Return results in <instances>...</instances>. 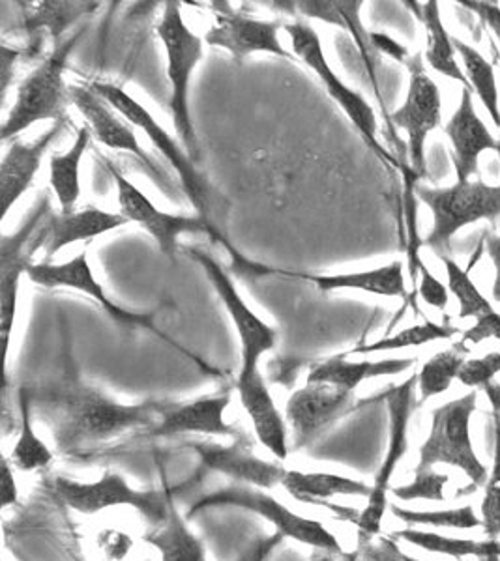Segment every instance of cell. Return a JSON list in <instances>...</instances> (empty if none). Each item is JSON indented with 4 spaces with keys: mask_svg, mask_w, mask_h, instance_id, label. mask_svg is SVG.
I'll return each instance as SVG.
<instances>
[{
    "mask_svg": "<svg viewBox=\"0 0 500 561\" xmlns=\"http://www.w3.org/2000/svg\"><path fill=\"white\" fill-rule=\"evenodd\" d=\"M68 118L53 124L49 131H45L34 142H21L13 140L4 153V160L0 165V197H2V219L12 210V206L25 195L31 187L36 174H38L42 161H44L47 148L52 147L53 140L63 134Z\"/></svg>",
    "mask_w": 500,
    "mask_h": 561,
    "instance_id": "ffe728a7",
    "label": "cell"
},
{
    "mask_svg": "<svg viewBox=\"0 0 500 561\" xmlns=\"http://www.w3.org/2000/svg\"><path fill=\"white\" fill-rule=\"evenodd\" d=\"M89 128H79L76 142L68 152H55L49 160V184L57 195L58 205L63 214L76 211L79 197H81V161L89 148Z\"/></svg>",
    "mask_w": 500,
    "mask_h": 561,
    "instance_id": "f1b7e54d",
    "label": "cell"
},
{
    "mask_svg": "<svg viewBox=\"0 0 500 561\" xmlns=\"http://www.w3.org/2000/svg\"><path fill=\"white\" fill-rule=\"evenodd\" d=\"M129 221L123 214L100 210L94 206H87L83 210L70 214H52L45 219V255L47 259L60 253V249L68 248L76 242H90L102 237L105 232L121 229Z\"/></svg>",
    "mask_w": 500,
    "mask_h": 561,
    "instance_id": "603a6c76",
    "label": "cell"
},
{
    "mask_svg": "<svg viewBox=\"0 0 500 561\" xmlns=\"http://www.w3.org/2000/svg\"><path fill=\"white\" fill-rule=\"evenodd\" d=\"M231 396H205L186 404H171L161 420L150 428L152 436L177 434H208V436H238L237 428L225 421V410Z\"/></svg>",
    "mask_w": 500,
    "mask_h": 561,
    "instance_id": "7402d4cb",
    "label": "cell"
},
{
    "mask_svg": "<svg viewBox=\"0 0 500 561\" xmlns=\"http://www.w3.org/2000/svg\"><path fill=\"white\" fill-rule=\"evenodd\" d=\"M409 485L391 486L390 494L398 497L401 502H412V500H430V502H444V486L448 483L446 473L433 472V470H423L414 472Z\"/></svg>",
    "mask_w": 500,
    "mask_h": 561,
    "instance_id": "ab89813d",
    "label": "cell"
},
{
    "mask_svg": "<svg viewBox=\"0 0 500 561\" xmlns=\"http://www.w3.org/2000/svg\"><path fill=\"white\" fill-rule=\"evenodd\" d=\"M476 404L478 391L473 389L467 396L433 410L430 436L420 447L417 472L433 470L436 465L456 466L473 485H488V468L478 459L470 438V417L476 412Z\"/></svg>",
    "mask_w": 500,
    "mask_h": 561,
    "instance_id": "5b68a950",
    "label": "cell"
},
{
    "mask_svg": "<svg viewBox=\"0 0 500 561\" xmlns=\"http://www.w3.org/2000/svg\"><path fill=\"white\" fill-rule=\"evenodd\" d=\"M467 354L468 346L459 341L457 345L448 351L439 352L423 364L418 373V389H420L422 401L443 396L444 391H448L452 382L459 377L462 367L468 359Z\"/></svg>",
    "mask_w": 500,
    "mask_h": 561,
    "instance_id": "836d02e7",
    "label": "cell"
},
{
    "mask_svg": "<svg viewBox=\"0 0 500 561\" xmlns=\"http://www.w3.org/2000/svg\"><path fill=\"white\" fill-rule=\"evenodd\" d=\"M446 277H448L450 293L456 296L459 304V319H481L486 314H491L495 307L491 301L478 290L475 280L470 279L467 270L459 266V262L452 256H441Z\"/></svg>",
    "mask_w": 500,
    "mask_h": 561,
    "instance_id": "8d00e7d4",
    "label": "cell"
},
{
    "mask_svg": "<svg viewBox=\"0 0 500 561\" xmlns=\"http://www.w3.org/2000/svg\"><path fill=\"white\" fill-rule=\"evenodd\" d=\"M186 251L188 255L200 262L203 270H205L206 277L216 288L219 300L224 304L227 313L231 317L232 324L237 328L238 339H240V354H242L240 370L259 369L261 357L276 346V330L251 311L250 306L246 304L245 298L240 296L237 287H235L231 277L219 266L218 262L200 251V249L190 248Z\"/></svg>",
    "mask_w": 500,
    "mask_h": 561,
    "instance_id": "5bb4252c",
    "label": "cell"
},
{
    "mask_svg": "<svg viewBox=\"0 0 500 561\" xmlns=\"http://www.w3.org/2000/svg\"><path fill=\"white\" fill-rule=\"evenodd\" d=\"M206 470L224 473L237 479L238 483L259 489H274L282 485L287 470L283 466L269 460L259 459L251 454L250 447L235 442L232 446H216V444H197L193 446Z\"/></svg>",
    "mask_w": 500,
    "mask_h": 561,
    "instance_id": "44dd1931",
    "label": "cell"
},
{
    "mask_svg": "<svg viewBox=\"0 0 500 561\" xmlns=\"http://www.w3.org/2000/svg\"><path fill=\"white\" fill-rule=\"evenodd\" d=\"M497 375H500V352H489L484 357L467 359L457 380L465 388L484 389L493 383Z\"/></svg>",
    "mask_w": 500,
    "mask_h": 561,
    "instance_id": "60d3db41",
    "label": "cell"
},
{
    "mask_svg": "<svg viewBox=\"0 0 500 561\" xmlns=\"http://www.w3.org/2000/svg\"><path fill=\"white\" fill-rule=\"evenodd\" d=\"M98 2H38L25 18L29 34L45 28L57 42L66 28H70L83 15L96 12Z\"/></svg>",
    "mask_w": 500,
    "mask_h": 561,
    "instance_id": "e575fe53",
    "label": "cell"
},
{
    "mask_svg": "<svg viewBox=\"0 0 500 561\" xmlns=\"http://www.w3.org/2000/svg\"><path fill=\"white\" fill-rule=\"evenodd\" d=\"M404 561H420V560H417V558H412V556L405 554L404 556Z\"/></svg>",
    "mask_w": 500,
    "mask_h": 561,
    "instance_id": "db71d44e",
    "label": "cell"
},
{
    "mask_svg": "<svg viewBox=\"0 0 500 561\" xmlns=\"http://www.w3.org/2000/svg\"><path fill=\"white\" fill-rule=\"evenodd\" d=\"M417 364L414 357H391L378 362H351L345 354L330 357L327 362L315 364L308 373V382L332 383L338 388L354 391L360 383L378 377H396Z\"/></svg>",
    "mask_w": 500,
    "mask_h": 561,
    "instance_id": "d4e9b609",
    "label": "cell"
},
{
    "mask_svg": "<svg viewBox=\"0 0 500 561\" xmlns=\"http://www.w3.org/2000/svg\"><path fill=\"white\" fill-rule=\"evenodd\" d=\"M417 195L433 214V229L425 245L441 256H452V240L467 225L500 219V182L489 185L481 180L457 182L450 187L414 185Z\"/></svg>",
    "mask_w": 500,
    "mask_h": 561,
    "instance_id": "3957f363",
    "label": "cell"
},
{
    "mask_svg": "<svg viewBox=\"0 0 500 561\" xmlns=\"http://www.w3.org/2000/svg\"><path fill=\"white\" fill-rule=\"evenodd\" d=\"M394 517L409 526H431V528L475 529L480 528L481 518L476 517L473 505H463L456 510L414 511L399 505H390Z\"/></svg>",
    "mask_w": 500,
    "mask_h": 561,
    "instance_id": "74e56055",
    "label": "cell"
},
{
    "mask_svg": "<svg viewBox=\"0 0 500 561\" xmlns=\"http://www.w3.org/2000/svg\"><path fill=\"white\" fill-rule=\"evenodd\" d=\"M20 502V491H18V483L13 478L12 466L10 460H2V510L12 507V505Z\"/></svg>",
    "mask_w": 500,
    "mask_h": 561,
    "instance_id": "681fc988",
    "label": "cell"
},
{
    "mask_svg": "<svg viewBox=\"0 0 500 561\" xmlns=\"http://www.w3.org/2000/svg\"><path fill=\"white\" fill-rule=\"evenodd\" d=\"M145 541L160 552V561H206L203 542L193 536L173 504L166 520L155 526Z\"/></svg>",
    "mask_w": 500,
    "mask_h": 561,
    "instance_id": "4dcf8cb0",
    "label": "cell"
},
{
    "mask_svg": "<svg viewBox=\"0 0 500 561\" xmlns=\"http://www.w3.org/2000/svg\"><path fill=\"white\" fill-rule=\"evenodd\" d=\"M353 396L354 391L332 383L306 382L304 388L296 389L285 409V420L295 433V440L300 444L311 440L349 410Z\"/></svg>",
    "mask_w": 500,
    "mask_h": 561,
    "instance_id": "ac0fdd59",
    "label": "cell"
},
{
    "mask_svg": "<svg viewBox=\"0 0 500 561\" xmlns=\"http://www.w3.org/2000/svg\"><path fill=\"white\" fill-rule=\"evenodd\" d=\"M219 7L221 10H214V25L205 34L206 44L231 53L235 60H245L251 53H269L287 60H298L295 53L283 47L280 21L255 20L246 13L235 12L229 2H219Z\"/></svg>",
    "mask_w": 500,
    "mask_h": 561,
    "instance_id": "2e32d148",
    "label": "cell"
},
{
    "mask_svg": "<svg viewBox=\"0 0 500 561\" xmlns=\"http://www.w3.org/2000/svg\"><path fill=\"white\" fill-rule=\"evenodd\" d=\"M21 431L13 446L10 460L21 472H34L39 468L52 465L53 454L45 446L33 425V401L29 389L20 391Z\"/></svg>",
    "mask_w": 500,
    "mask_h": 561,
    "instance_id": "d6a6232c",
    "label": "cell"
},
{
    "mask_svg": "<svg viewBox=\"0 0 500 561\" xmlns=\"http://www.w3.org/2000/svg\"><path fill=\"white\" fill-rule=\"evenodd\" d=\"M90 89L94 90L103 102L110 103L111 107L115 108L116 113L126 118L132 126L143 129V134L147 135L156 150L169 161L174 173L179 174L182 190L186 193L195 211L201 217L208 219L206 217L208 216V203H206L205 180L201 179L195 163L190 160L184 147L167 134L166 128H161L160 122L156 121L155 116L150 115L134 96H129L121 84L96 81V83L90 84Z\"/></svg>",
    "mask_w": 500,
    "mask_h": 561,
    "instance_id": "ba28073f",
    "label": "cell"
},
{
    "mask_svg": "<svg viewBox=\"0 0 500 561\" xmlns=\"http://www.w3.org/2000/svg\"><path fill=\"white\" fill-rule=\"evenodd\" d=\"M486 249L495 266L493 300L500 304V234H488Z\"/></svg>",
    "mask_w": 500,
    "mask_h": 561,
    "instance_id": "f907efd6",
    "label": "cell"
},
{
    "mask_svg": "<svg viewBox=\"0 0 500 561\" xmlns=\"http://www.w3.org/2000/svg\"><path fill=\"white\" fill-rule=\"evenodd\" d=\"M463 561V560H462Z\"/></svg>",
    "mask_w": 500,
    "mask_h": 561,
    "instance_id": "11a10c76",
    "label": "cell"
},
{
    "mask_svg": "<svg viewBox=\"0 0 500 561\" xmlns=\"http://www.w3.org/2000/svg\"><path fill=\"white\" fill-rule=\"evenodd\" d=\"M418 274H420V285H418V294L430 307H435L439 311H444L448 307L450 288L436 279L430 270L423 266V262H418Z\"/></svg>",
    "mask_w": 500,
    "mask_h": 561,
    "instance_id": "b9f144b4",
    "label": "cell"
},
{
    "mask_svg": "<svg viewBox=\"0 0 500 561\" xmlns=\"http://www.w3.org/2000/svg\"><path fill=\"white\" fill-rule=\"evenodd\" d=\"M444 134L448 137L454 152L452 163L456 169L457 182H468L470 176L478 174L480 156L484 152L499 153L500 161V140L495 139L476 113L475 98L468 89L462 90V102L444 126Z\"/></svg>",
    "mask_w": 500,
    "mask_h": 561,
    "instance_id": "e0dca14e",
    "label": "cell"
},
{
    "mask_svg": "<svg viewBox=\"0 0 500 561\" xmlns=\"http://www.w3.org/2000/svg\"><path fill=\"white\" fill-rule=\"evenodd\" d=\"M404 556L394 539L375 537L373 541L359 542L353 552L315 549L311 561H404Z\"/></svg>",
    "mask_w": 500,
    "mask_h": 561,
    "instance_id": "f35d334b",
    "label": "cell"
},
{
    "mask_svg": "<svg viewBox=\"0 0 500 561\" xmlns=\"http://www.w3.org/2000/svg\"><path fill=\"white\" fill-rule=\"evenodd\" d=\"M0 51H2L0 53V57H2V68H0L2 90H0V94H2V98H7L8 87L12 83L13 66H15L18 58L23 57V49H15V47H10L8 44H2Z\"/></svg>",
    "mask_w": 500,
    "mask_h": 561,
    "instance_id": "c3c4849f",
    "label": "cell"
},
{
    "mask_svg": "<svg viewBox=\"0 0 500 561\" xmlns=\"http://www.w3.org/2000/svg\"><path fill=\"white\" fill-rule=\"evenodd\" d=\"M208 507H240V510L251 511L264 520H269L276 531H280L283 537H289L293 541L304 542L314 550H343L332 531H328L319 520L300 517L295 511L280 504L276 497L261 491H253L250 486L231 485L206 494L197 502H193L190 515Z\"/></svg>",
    "mask_w": 500,
    "mask_h": 561,
    "instance_id": "9c48e42d",
    "label": "cell"
},
{
    "mask_svg": "<svg viewBox=\"0 0 500 561\" xmlns=\"http://www.w3.org/2000/svg\"><path fill=\"white\" fill-rule=\"evenodd\" d=\"M283 28H285V33L289 34L295 57L308 66L309 70L317 73V77L321 79L322 87L327 89L328 96L340 105L341 111L345 113L349 121L353 122L354 128L359 129L360 135L364 137L370 148L375 150L378 158L390 161L391 165H398V161L394 160L390 153L386 152L383 145L378 142L375 108L360 92L346 87L341 81V77L333 71L332 66L327 60V55H325V47H322L319 33L315 31L314 26L306 23V21H296V23L283 25Z\"/></svg>",
    "mask_w": 500,
    "mask_h": 561,
    "instance_id": "52a82bcc",
    "label": "cell"
},
{
    "mask_svg": "<svg viewBox=\"0 0 500 561\" xmlns=\"http://www.w3.org/2000/svg\"><path fill=\"white\" fill-rule=\"evenodd\" d=\"M481 391L486 393L489 402H491V407H493L495 410L493 414H497L500 417V383H489V386H486Z\"/></svg>",
    "mask_w": 500,
    "mask_h": 561,
    "instance_id": "816d5d0a",
    "label": "cell"
},
{
    "mask_svg": "<svg viewBox=\"0 0 500 561\" xmlns=\"http://www.w3.org/2000/svg\"><path fill=\"white\" fill-rule=\"evenodd\" d=\"M55 489L60 500L81 515H96L111 507H134L155 526L166 520L173 504L167 492L135 491L121 473L115 472H105L92 483L57 478Z\"/></svg>",
    "mask_w": 500,
    "mask_h": 561,
    "instance_id": "30bf717a",
    "label": "cell"
},
{
    "mask_svg": "<svg viewBox=\"0 0 500 561\" xmlns=\"http://www.w3.org/2000/svg\"><path fill=\"white\" fill-rule=\"evenodd\" d=\"M417 388L418 375H412L409 380L386 391V409H388V417H390L388 449H386L383 465L378 466L366 507L360 511L359 520H356L359 542L373 541L383 528V518L388 510L391 478H394L399 462L409 451V421H411L412 410H414Z\"/></svg>",
    "mask_w": 500,
    "mask_h": 561,
    "instance_id": "8992f818",
    "label": "cell"
},
{
    "mask_svg": "<svg viewBox=\"0 0 500 561\" xmlns=\"http://www.w3.org/2000/svg\"><path fill=\"white\" fill-rule=\"evenodd\" d=\"M412 7V12L417 13L418 20L422 21L423 31H425V53L423 58L430 66L431 70L441 73V76L454 79L457 83L463 84V89H470L465 70L456 60V47L452 42L446 26L443 25L439 2L430 0V2H407Z\"/></svg>",
    "mask_w": 500,
    "mask_h": 561,
    "instance_id": "4316f807",
    "label": "cell"
},
{
    "mask_svg": "<svg viewBox=\"0 0 500 561\" xmlns=\"http://www.w3.org/2000/svg\"><path fill=\"white\" fill-rule=\"evenodd\" d=\"M29 279L34 285L44 288H71L79 293L87 294L92 300H96L102 306L103 311L115 320L116 324L128 325V328H145L150 332L166 339L167 343L180 348L171 339L163 337V333L155 325V313H135L129 309L116 306L111 300L105 288L100 285V280L94 277V272L90 268L89 253L83 249L78 256H73L71 261L63 262V264H52V262H38L31 264L26 270Z\"/></svg>",
    "mask_w": 500,
    "mask_h": 561,
    "instance_id": "9a60e30c",
    "label": "cell"
},
{
    "mask_svg": "<svg viewBox=\"0 0 500 561\" xmlns=\"http://www.w3.org/2000/svg\"><path fill=\"white\" fill-rule=\"evenodd\" d=\"M100 549L103 556L111 561H121L126 558L129 549H132V539H129L123 531L116 529H103L100 536Z\"/></svg>",
    "mask_w": 500,
    "mask_h": 561,
    "instance_id": "ee69618b",
    "label": "cell"
},
{
    "mask_svg": "<svg viewBox=\"0 0 500 561\" xmlns=\"http://www.w3.org/2000/svg\"><path fill=\"white\" fill-rule=\"evenodd\" d=\"M237 389L259 442L277 459H287V420L280 414L261 370H240Z\"/></svg>",
    "mask_w": 500,
    "mask_h": 561,
    "instance_id": "d6986e66",
    "label": "cell"
},
{
    "mask_svg": "<svg viewBox=\"0 0 500 561\" xmlns=\"http://www.w3.org/2000/svg\"><path fill=\"white\" fill-rule=\"evenodd\" d=\"M486 339H497L500 343V313H497V311L476 320L475 325L463 333L462 343L467 346L478 345Z\"/></svg>",
    "mask_w": 500,
    "mask_h": 561,
    "instance_id": "7bdbcfd3",
    "label": "cell"
},
{
    "mask_svg": "<svg viewBox=\"0 0 500 561\" xmlns=\"http://www.w3.org/2000/svg\"><path fill=\"white\" fill-rule=\"evenodd\" d=\"M282 486L291 496L304 504H321L322 500L336 496H366L372 494V486L364 481L338 476V473L298 472L287 470Z\"/></svg>",
    "mask_w": 500,
    "mask_h": 561,
    "instance_id": "83f0119b",
    "label": "cell"
},
{
    "mask_svg": "<svg viewBox=\"0 0 500 561\" xmlns=\"http://www.w3.org/2000/svg\"><path fill=\"white\" fill-rule=\"evenodd\" d=\"M29 393L33 407L49 421L55 444L63 454L83 451L132 428H152L171 407L160 401L123 404L100 389L78 382L36 393L29 389Z\"/></svg>",
    "mask_w": 500,
    "mask_h": 561,
    "instance_id": "6da1fadb",
    "label": "cell"
},
{
    "mask_svg": "<svg viewBox=\"0 0 500 561\" xmlns=\"http://www.w3.org/2000/svg\"><path fill=\"white\" fill-rule=\"evenodd\" d=\"M370 44H372L373 51L383 53L386 57L394 58L399 65L407 66L409 62V49L405 45L399 44L396 39L390 38L388 34L370 33Z\"/></svg>",
    "mask_w": 500,
    "mask_h": 561,
    "instance_id": "f6af8a7d",
    "label": "cell"
},
{
    "mask_svg": "<svg viewBox=\"0 0 500 561\" xmlns=\"http://www.w3.org/2000/svg\"><path fill=\"white\" fill-rule=\"evenodd\" d=\"M70 100L83 115L87 128L100 145L135 156V160L139 161L143 171L158 185V190L166 193L167 197L174 198L173 182L167 174L161 173L158 163L143 150L139 140L135 137L134 126L126 118L118 116L115 108L111 107L110 103L103 102L94 90L81 84H71Z\"/></svg>",
    "mask_w": 500,
    "mask_h": 561,
    "instance_id": "4fadbf2b",
    "label": "cell"
},
{
    "mask_svg": "<svg viewBox=\"0 0 500 561\" xmlns=\"http://www.w3.org/2000/svg\"><path fill=\"white\" fill-rule=\"evenodd\" d=\"M462 7L475 12L500 44V7H497L493 2H476V0H463Z\"/></svg>",
    "mask_w": 500,
    "mask_h": 561,
    "instance_id": "bcb514c9",
    "label": "cell"
},
{
    "mask_svg": "<svg viewBox=\"0 0 500 561\" xmlns=\"http://www.w3.org/2000/svg\"><path fill=\"white\" fill-rule=\"evenodd\" d=\"M394 539H401V541L414 545V547L425 550V552L456 558L457 561L465 560V558H476L478 561H500L499 539L475 541V539L441 536V534L420 531V529L414 528L396 531Z\"/></svg>",
    "mask_w": 500,
    "mask_h": 561,
    "instance_id": "f546056e",
    "label": "cell"
},
{
    "mask_svg": "<svg viewBox=\"0 0 500 561\" xmlns=\"http://www.w3.org/2000/svg\"><path fill=\"white\" fill-rule=\"evenodd\" d=\"M459 330L456 325L435 324V322H423V324L405 328L394 335H386L378 341L360 345L349 354H375V352L404 351V348H417V346L430 345L435 341H446L457 335Z\"/></svg>",
    "mask_w": 500,
    "mask_h": 561,
    "instance_id": "d590c367",
    "label": "cell"
},
{
    "mask_svg": "<svg viewBox=\"0 0 500 561\" xmlns=\"http://www.w3.org/2000/svg\"><path fill=\"white\" fill-rule=\"evenodd\" d=\"M285 541V537L280 531H274L272 536L259 539V541L251 542L250 547L238 556L235 561H266L270 554Z\"/></svg>",
    "mask_w": 500,
    "mask_h": 561,
    "instance_id": "7dc6e473",
    "label": "cell"
},
{
    "mask_svg": "<svg viewBox=\"0 0 500 561\" xmlns=\"http://www.w3.org/2000/svg\"><path fill=\"white\" fill-rule=\"evenodd\" d=\"M105 165L115 180L121 214L128 219L129 224L141 225L143 229L147 230L148 234L158 242L163 255L174 259V253L179 249V238L182 234H193V232L203 234L205 232V234H211L214 240H219L218 232L205 217L173 216V214L158 210L155 203L134 182H129L111 163V160H105Z\"/></svg>",
    "mask_w": 500,
    "mask_h": 561,
    "instance_id": "7c38bea8",
    "label": "cell"
},
{
    "mask_svg": "<svg viewBox=\"0 0 500 561\" xmlns=\"http://www.w3.org/2000/svg\"><path fill=\"white\" fill-rule=\"evenodd\" d=\"M362 7H364L362 0H353V2H349V0H302V2H295L296 12L302 13L304 18L322 21L328 25L341 26L353 36L354 44L359 47L362 60H364L367 73H370V79H372L378 103H380V107L385 108L380 90H378L377 68H375V60H373L370 33L360 20Z\"/></svg>",
    "mask_w": 500,
    "mask_h": 561,
    "instance_id": "cb8c5ba5",
    "label": "cell"
},
{
    "mask_svg": "<svg viewBox=\"0 0 500 561\" xmlns=\"http://www.w3.org/2000/svg\"><path fill=\"white\" fill-rule=\"evenodd\" d=\"M409 68V90L404 105L390 115V124L404 129L407 135L409 169L414 179L428 176L425 163V140L443 121V98L435 81L423 70L422 55H414L407 62Z\"/></svg>",
    "mask_w": 500,
    "mask_h": 561,
    "instance_id": "8fae6325",
    "label": "cell"
},
{
    "mask_svg": "<svg viewBox=\"0 0 500 561\" xmlns=\"http://www.w3.org/2000/svg\"><path fill=\"white\" fill-rule=\"evenodd\" d=\"M158 36L166 49L167 77L171 83L169 108L173 116L174 134L190 160L200 163V139L195 134L190 108V81L203 58V39L188 28L180 12V2H166V12L158 23Z\"/></svg>",
    "mask_w": 500,
    "mask_h": 561,
    "instance_id": "7a4b0ae2",
    "label": "cell"
},
{
    "mask_svg": "<svg viewBox=\"0 0 500 561\" xmlns=\"http://www.w3.org/2000/svg\"><path fill=\"white\" fill-rule=\"evenodd\" d=\"M457 55L462 57L463 70L467 76L473 94L480 98L481 105L486 107L495 126L500 129L499 89L495 77L493 65H489L481 53L476 51L473 45L465 44L463 39L452 38Z\"/></svg>",
    "mask_w": 500,
    "mask_h": 561,
    "instance_id": "1f68e13d",
    "label": "cell"
},
{
    "mask_svg": "<svg viewBox=\"0 0 500 561\" xmlns=\"http://www.w3.org/2000/svg\"><path fill=\"white\" fill-rule=\"evenodd\" d=\"M83 34L84 28H81L63 44L55 45L53 53L20 84L15 102L0 128L4 142L38 122L65 121L66 107L71 103L70 87L65 81L66 66Z\"/></svg>",
    "mask_w": 500,
    "mask_h": 561,
    "instance_id": "277c9868",
    "label": "cell"
},
{
    "mask_svg": "<svg viewBox=\"0 0 500 561\" xmlns=\"http://www.w3.org/2000/svg\"><path fill=\"white\" fill-rule=\"evenodd\" d=\"M295 277L309 280L322 293L332 290H360V293L386 296V298H404L407 300L405 287L404 262L394 261L380 268L349 272V274L309 275L295 274Z\"/></svg>",
    "mask_w": 500,
    "mask_h": 561,
    "instance_id": "484cf974",
    "label": "cell"
},
{
    "mask_svg": "<svg viewBox=\"0 0 500 561\" xmlns=\"http://www.w3.org/2000/svg\"><path fill=\"white\" fill-rule=\"evenodd\" d=\"M493 53H495V60H497V62H499V65H500V55H499V51H497V47H495V45H493Z\"/></svg>",
    "mask_w": 500,
    "mask_h": 561,
    "instance_id": "f5cc1de1",
    "label": "cell"
}]
</instances>
